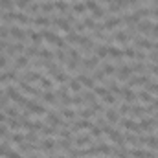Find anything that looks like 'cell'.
<instances>
[{
	"instance_id": "cell-1",
	"label": "cell",
	"mask_w": 158,
	"mask_h": 158,
	"mask_svg": "<svg viewBox=\"0 0 158 158\" xmlns=\"http://www.w3.org/2000/svg\"><path fill=\"white\" fill-rule=\"evenodd\" d=\"M26 110H30L33 116H39V118H44V116L48 114V110L42 107V103L35 101V99H30V101L26 103Z\"/></svg>"
},
{
	"instance_id": "cell-2",
	"label": "cell",
	"mask_w": 158,
	"mask_h": 158,
	"mask_svg": "<svg viewBox=\"0 0 158 158\" xmlns=\"http://www.w3.org/2000/svg\"><path fill=\"white\" fill-rule=\"evenodd\" d=\"M52 26V17H48V15H42V13H39L37 17H33V28L37 30H48Z\"/></svg>"
},
{
	"instance_id": "cell-3",
	"label": "cell",
	"mask_w": 158,
	"mask_h": 158,
	"mask_svg": "<svg viewBox=\"0 0 158 158\" xmlns=\"http://www.w3.org/2000/svg\"><path fill=\"white\" fill-rule=\"evenodd\" d=\"M140 143L145 145L147 149L156 151L158 149V136L156 134H145V136H140Z\"/></svg>"
},
{
	"instance_id": "cell-4",
	"label": "cell",
	"mask_w": 158,
	"mask_h": 158,
	"mask_svg": "<svg viewBox=\"0 0 158 158\" xmlns=\"http://www.w3.org/2000/svg\"><path fill=\"white\" fill-rule=\"evenodd\" d=\"M112 42L114 44H129V42H132V39H131V35L125 31V30H118V31H114L112 33Z\"/></svg>"
},
{
	"instance_id": "cell-5",
	"label": "cell",
	"mask_w": 158,
	"mask_h": 158,
	"mask_svg": "<svg viewBox=\"0 0 158 158\" xmlns=\"http://www.w3.org/2000/svg\"><path fill=\"white\" fill-rule=\"evenodd\" d=\"M28 64H30V59L22 53V55H17V57L13 59V64H11V66H13L15 70L22 72V70H26V68H28Z\"/></svg>"
},
{
	"instance_id": "cell-6",
	"label": "cell",
	"mask_w": 158,
	"mask_h": 158,
	"mask_svg": "<svg viewBox=\"0 0 158 158\" xmlns=\"http://www.w3.org/2000/svg\"><path fill=\"white\" fill-rule=\"evenodd\" d=\"M143 116H147L145 114V105H142V103H138V105H131V110H129V118L136 119V118H143Z\"/></svg>"
},
{
	"instance_id": "cell-7",
	"label": "cell",
	"mask_w": 158,
	"mask_h": 158,
	"mask_svg": "<svg viewBox=\"0 0 158 158\" xmlns=\"http://www.w3.org/2000/svg\"><path fill=\"white\" fill-rule=\"evenodd\" d=\"M40 101L57 107V96H55V90H44V92L40 94Z\"/></svg>"
},
{
	"instance_id": "cell-8",
	"label": "cell",
	"mask_w": 158,
	"mask_h": 158,
	"mask_svg": "<svg viewBox=\"0 0 158 158\" xmlns=\"http://www.w3.org/2000/svg\"><path fill=\"white\" fill-rule=\"evenodd\" d=\"M74 143L77 145L79 149L88 147V145H92V136H90V134H77V136L74 138Z\"/></svg>"
},
{
	"instance_id": "cell-9",
	"label": "cell",
	"mask_w": 158,
	"mask_h": 158,
	"mask_svg": "<svg viewBox=\"0 0 158 158\" xmlns=\"http://www.w3.org/2000/svg\"><path fill=\"white\" fill-rule=\"evenodd\" d=\"M109 57L116 63V61H121L123 59V50L119 48L118 44H109Z\"/></svg>"
},
{
	"instance_id": "cell-10",
	"label": "cell",
	"mask_w": 158,
	"mask_h": 158,
	"mask_svg": "<svg viewBox=\"0 0 158 158\" xmlns=\"http://www.w3.org/2000/svg\"><path fill=\"white\" fill-rule=\"evenodd\" d=\"M53 7L57 15H66L70 11V4L66 0H53Z\"/></svg>"
},
{
	"instance_id": "cell-11",
	"label": "cell",
	"mask_w": 158,
	"mask_h": 158,
	"mask_svg": "<svg viewBox=\"0 0 158 158\" xmlns=\"http://www.w3.org/2000/svg\"><path fill=\"white\" fill-rule=\"evenodd\" d=\"M119 118H121V116L118 114L116 109H107V110H105V119H107L110 125H118Z\"/></svg>"
},
{
	"instance_id": "cell-12",
	"label": "cell",
	"mask_w": 158,
	"mask_h": 158,
	"mask_svg": "<svg viewBox=\"0 0 158 158\" xmlns=\"http://www.w3.org/2000/svg\"><path fill=\"white\" fill-rule=\"evenodd\" d=\"M70 6H72V7H70V11H72L76 17H77V15H85V13H86V7H85L83 0H74Z\"/></svg>"
},
{
	"instance_id": "cell-13",
	"label": "cell",
	"mask_w": 158,
	"mask_h": 158,
	"mask_svg": "<svg viewBox=\"0 0 158 158\" xmlns=\"http://www.w3.org/2000/svg\"><path fill=\"white\" fill-rule=\"evenodd\" d=\"M39 86L40 90H55V83H53V79L50 76H42L39 81Z\"/></svg>"
},
{
	"instance_id": "cell-14",
	"label": "cell",
	"mask_w": 158,
	"mask_h": 158,
	"mask_svg": "<svg viewBox=\"0 0 158 158\" xmlns=\"http://www.w3.org/2000/svg\"><path fill=\"white\" fill-rule=\"evenodd\" d=\"M66 86H68V90H70L72 94H79V92L83 90V85H81V81H79L77 77H72L66 83Z\"/></svg>"
},
{
	"instance_id": "cell-15",
	"label": "cell",
	"mask_w": 158,
	"mask_h": 158,
	"mask_svg": "<svg viewBox=\"0 0 158 158\" xmlns=\"http://www.w3.org/2000/svg\"><path fill=\"white\" fill-rule=\"evenodd\" d=\"M40 13L42 15H53L55 13V7H53V0H46V2H40Z\"/></svg>"
},
{
	"instance_id": "cell-16",
	"label": "cell",
	"mask_w": 158,
	"mask_h": 158,
	"mask_svg": "<svg viewBox=\"0 0 158 158\" xmlns=\"http://www.w3.org/2000/svg\"><path fill=\"white\" fill-rule=\"evenodd\" d=\"M136 98H138V103H142V105H149L151 101H153V96L143 88V90H140V92H136Z\"/></svg>"
},
{
	"instance_id": "cell-17",
	"label": "cell",
	"mask_w": 158,
	"mask_h": 158,
	"mask_svg": "<svg viewBox=\"0 0 158 158\" xmlns=\"http://www.w3.org/2000/svg\"><path fill=\"white\" fill-rule=\"evenodd\" d=\"M96 57H98L99 61L107 59V57H109V44H98V46H96Z\"/></svg>"
},
{
	"instance_id": "cell-18",
	"label": "cell",
	"mask_w": 158,
	"mask_h": 158,
	"mask_svg": "<svg viewBox=\"0 0 158 158\" xmlns=\"http://www.w3.org/2000/svg\"><path fill=\"white\" fill-rule=\"evenodd\" d=\"M37 57L42 59V61H53V52H50L48 46H40L39 48V55H37Z\"/></svg>"
},
{
	"instance_id": "cell-19",
	"label": "cell",
	"mask_w": 158,
	"mask_h": 158,
	"mask_svg": "<svg viewBox=\"0 0 158 158\" xmlns=\"http://www.w3.org/2000/svg\"><path fill=\"white\" fill-rule=\"evenodd\" d=\"M101 72H103L107 77L114 76V72H116V66H114V63H109V61H105V63L101 64Z\"/></svg>"
},
{
	"instance_id": "cell-20",
	"label": "cell",
	"mask_w": 158,
	"mask_h": 158,
	"mask_svg": "<svg viewBox=\"0 0 158 158\" xmlns=\"http://www.w3.org/2000/svg\"><path fill=\"white\" fill-rule=\"evenodd\" d=\"M81 96H83L85 103H90V105L98 103V96L94 94V90H85V92H81Z\"/></svg>"
},
{
	"instance_id": "cell-21",
	"label": "cell",
	"mask_w": 158,
	"mask_h": 158,
	"mask_svg": "<svg viewBox=\"0 0 158 158\" xmlns=\"http://www.w3.org/2000/svg\"><path fill=\"white\" fill-rule=\"evenodd\" d=\"M123 57L131 63V61H134L136 59V48L134 46H127L125 50H123Z\"/></svg>"
},
{
	"instance_id": "cell-22",
	"label": "cell",
	"mask_w": 158,
	"mask_h": 158,
	"mask_svg": "<svg viewBox=\"0 0 158 158\" xmlns=\"http://www.w3.org/2000/svg\"><path fill=\"white\" fill-rule=\"evenodd\" d=\"M4 112L7 114V118H19V116H20V110H19L17 107H13V105H7V107L4 109Z\"/></svg>"
},
{
	"instance_id": "cell-23",
	"label": "cell",
	"mask_w": 158,
	"mask_h": 158,
	"mask_svg": "<svg viewBox=\"0 0 158 158\" xmlns=\"http://www.w3.org/2000/svg\"><path fill=\"white\" fill-rule=\"evenodd\" d=\"M107 11H109V15H121V13H123V9H121V6H118L116 2H112V4H109V6H107Z\"/></svg>"
},
{
	"instance_id": "cell-24",
	"label": "cell",
	"mask_w": 158,
	"mask_h": 158,
	"mask_svg": "<svg viewBox=\"0 0 158 158\" xmlns=\"http://www.w3.org/2000/svg\"><path fill=\"white\" fill-rule=\"evenodd\" d=\"M90 17H92V19H96V20H98V19H105V17H107V11H105L101 6H98V7L92 11V15H90Z\"/></svg>"
},
{
	"instance_id": "cell-25",
	"label": "cell",
	"mask_w": 158,
	"mask_h": 158,
	"mask_svg": "<svg viewBox=\"0 0 158 158\" xmlns=\"http://www.w3.org/2000/svg\"><path fill=\"white\" fill-rule=\"evenodd\" d=\"M15 0H0V9L2 11H13Z\"/></svg>"
},
{
	"instance_id": "cell-26",
	"label": "cell",
	"mask_w": 158,
	"mask_h": 158,
	"mask_svg": "<svg viewBox=\"0 0 158 158\" xmlns=\"http://www.w3.org/2000/svg\"><path fill=\"white\" fill-rule=\"evenodd\" d=\"M83 4H85L86 11H90V13H92V11L99 6V2H98V0H83Z\"/></svg>"
},
{
	"instance_id": "cell-27",
	"label": "cell",
	"mask_w": 158,
	"mask_h": 158,
	"mask_svg": "<svg viewBox=\"0 0 158 158\" xmlns=\"http://www.w3.org/2000/svg\"><path fill=\"white\" fill-rule=\"evenodd\" d=\"M9 68V57L6 55V53H2L0 55V72H4V70H7Z\"/></svg>"
},
{
	"instance_id": "cell-28",
	"label": "cell",
	"mask_w": 158,
	"mask_h": 158,
	"mask_svg": "<svg viewBox=\"0 0 158 158\" xmlns=\"http://www.w3.org/2000/svg\"><path fill=\"white\" fill-rule=\"evenodd\" d=\"M143 88H145L149 94H156V96H158V83H153V81H149L147 85H143Z\"/></svg>"
},
{
	"instance_id": "cell-29",
	"label": "cell",
	"mask_w": 158,
	"mask_h": 158,
	"mask_svg": "<svg viewBox=\"0 0 158 158\" xmlns=\"http://www.w3.org/2000/svg\"><path fill=\"white\" fill-rule=\"evenodd\" d=\"M9 101H11V99L7 98V94H6V92H2V94H0V110H4V109L9 105Z\"/></svg>"
},
{
	"instance_id": "cell-30",
	"label": "cell",
	"mask_w": 158,
	"mask_h": 158,
	"mask_svg": "<svg viewBox=\"0 0 158 158\" xmlns=\"http://www.w3.org/2000/svg\"><path fill=\"white\" fill-rule=\"evenodd\" d=\"M31 2H33V0H15V6H17L19 9H22V11H24Z\"/></svg>"
},
{
	"instance_id": "cell-31",
	"label": "cell",
	"mask_w": 158,
	"mask_h": 158,
	"mask_svg": "<svg viewBox=\"0 0 158 158\" xmlns=\"http://www.w3.org/2000/svg\"><path fill=\"white\" fill-rule=\"evenodd\" d=\"M72 105H74V107H81V105H85V99H83V96H79V94L72 96Z\"/></svg>"
},
{
	"instance_id": "cell-32",
	"label": "cell",
	"mask_w": 158,
	"mask_h": 158,
	"mask_svg": "<svg viewBox=\"0 0 158 158\" xmlns=\"http://www.w3.org/2000/svg\"><path fill=\"white\" fill-rule=\"evenodd\" d=\"M6 158H28V156H24V155H20V153H17V151H13V149H11V151L7 153V156H6Z\"/></svg>"
},
{
	"instance_id": "cell-33",
	"label": "cell",
	"mask_w": 158,
	"mask_h": 158,
	"mask_svg": "<svg viewBox=\"0 0 158 158\" xmlns=\"http://www.w3.org/2000/svg\"><path fill=\"white\" fill-rule=\"evenodd\" d=\"M149 9H151L149 19H155V20H158V6H155V7H149Z\"/></svg>"
},
{
	"instance_id": "cell-34",
	"label": "cell",
	"mask_w": 158,
	"mask_h": 158,
	"mask_svg": "<svg viewBox=\"0 0 158 158\" xmlns=\"http://www.w3.org/2000/svg\"><path fill=\"white\" fill-rule=\"evenodd\" d=\"M98 2H99V4H107V6H109V4H112L114 0H98Z\"/></svg>"
},
{
	"instance_id": "cell-35",
	"label": "cell",
	"mask_w": 158,
	"mask_h": 158,
	"mask_svg": "<svg viewBox=\"0 0 158 158\" xmlns=\"http://www.w3.org/2000/svg\"><path fill=\"white\" fill-rule=\"evenodd\" d=\"M153 118L156 119V123H158V110H156V112H155V116H153Z\"/></svg>"
},
{
	"instance_id": "cell-36",
	"label": "cell",
	"mask_w": 158,
	"mask_h": 158,
	"mask_svg": "<svg viewBox=\"0 0 158 158\" xmlns=\"http://www.w3.org/2000/svg\"><path fill=\"white\" fill-rule=\"evenodd\" d=\"M0 30H2V26H0Z\"/></svg>"
},
{
	"instance_id": "cell-37",
	"label": "cell",
	"mask_w": 158,
	"mask_h": 158,
	"mask_svg": "<svg viewBox=\"0 0 158 158\" xmlns=\"http://www.w3.org/2000/svg\"><path fill=\"white\" fill-rule=\"evenodd\" d=\"M156 151H158V149H156Z\"/></svg>"
},
{
	"instance_id": "cell-38",
	"label": "cell",
	"mask_w": 158,
	"mask_h": 158,
	"mask_svg": "<svg viewBox=\"0 0 158 158\" xmlns=\"http://www.w3.org/2000/svg\"><path fill=\"white\" fill-rule=\"evenodd\" d=\"M156 136H158V134H156Z\"/></svg>"
}]
</instances>
